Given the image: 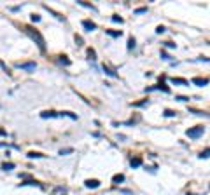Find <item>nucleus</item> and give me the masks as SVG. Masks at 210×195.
<instances>
[{
    "label": "nucleus",
    "mask_w": 210,
    "mask_h": 195,
    "mask_svg": "<svg viewBox=\"0 0 210 195\" xmlns=\"http://www.w3.org/2000/svg\"><path fill=\"white\" fill-rule=\"evenodd\" d=\"M163 115H165V117H175V115H177V112H173V110H165V112H163Z\"/></svg>",
    "instance_id": "obj_20"
},
{
    "label": "nucleus",
    "mask_w": 210,
    "mask_h": 195,
    "mask_svg": "<svg viewBox=\"0 0 210 195\" xmlns=\"http://www.w3.org/2000/svg\"><path fill=\"white\" fill-rule=\"evenodd\" d=\"M2 169H4V171H11V169H14V164H12V162H5V164L2 166Z\"/></svg>",
    "instance_id": "obj_17"
},
{
    "label": "nucleus",
    "mask_w": 210,
    "mask_h": 195,
    "mask_svg": "<svg viewBox=\"0 0 210 195\" xmlns=\"http://www.w3.org/2000/svg\"><path fill=\"white\" fill-rule=\"evenodd\" d=\"M159 89H161L163 92H166V94L170 92V89H168L163 82H159V84H158V85H154V87H147V89H145V92H151V91H159Z\"/></svg>",
    "instance_id": "obj_4"
},
{
    "label": "nucleus",
    "mask_w": 210,
    "mask_h": 195,
    "mask_svg": "<svg viewBox=\"0 0 210 195\" xmlns=\"http://www.w3.org/2000/svg\"><path fill=\"white\" fill-rule=\"evenodd\" d=\"M175 99H177V101H182V103H186V101H189V98H186V96H177Z\"/></svg>",
    "instance_id": "obj_27"
},
{
    "label": "nucleus",
    "mask_w": 210,
    "mask_h": 195,
    "mask_svg": "<svg viewBox=\"0 0 210 195\" xmlns=\"http://www.w3.org/2000/svg\"><path fill=\"white\" fill-rule=\"evenodd\" d=\"M144 105H149V101H147V99H144V101H137V103H131V106H144Z\"/></svg>",
    "instance_id": "obj_22"
},
{
    "label": "nucleus",
    "mask_w": 210,
    "mask_h": 195,
    "mask_svg": "<svg viewBox=\"0 0 210 195\" xmlns=\"http://www.w3.org/2000/svg\"><path fill=\"white\" fill-rule=\"evenodd\" d=\"M82 26H84L88 31H93V30H96V24H95L93 21H89V19H84V21H82Z\"/></svg>",
    "instance_id": "obj_6"
},
{
    "label": "nucleus",
    "mask_w": 210,
    "mask_h": 195,
    "mask_svg": "<svg viewBox=\"0 0 210 195\" xmlns=\"http://www.w3.org/2000/svg\"><path fill=\"white\" fill-rule=\"evenodd\" d=\"M189 112H191V113H195V115H203V117H209V119H210V113H205V112H200V110H193V108H189Z\"/></svg>",
    "instance_id": "obj_15"
},
{
    "label": "nucleus",
    "mask_w": 210,
    "mask_h": 195,
    "mask_svg": "<svg viewBox=\"0 0 210 195\" xmlns=\"http://www.w3.org/2000/svg\"><path fill=\"white\" fill-rule=\"evenodd\" d=\"M142 12H147V7H138V9L135 10V14H142Z\"/></svg>",
    "instance_id": "obj_25"
},
{
    "label": "nucleus",
    "mask_w": 210,
    "mask_h": 195,
    "mask_svg": "<svg viewBox=\"0 0 210 195\" xmlns=\"http://www.w3.org/2000/svg\"><path fill=\"white\" fill-rule=\"evenodd\" d=\"M135 47V38H130L128 40V49H133Z\"/></svg>",
    "instance_id": "obj_26"
},
{
    "label": "nucleus",
    "mask_w": 210,
    "mask_h": 195,
    "mask_svg": "<svg viewBox=\"0 0 210 195\" xmlns=\"http://www.w3.org/2000/svg\"><path fill=\"white\" fill-rule=\"evenodd\" d=\"M165 45H166V47H170V49H173V47H175V44H172V42H165Z\"/></svg>",
    "instance_id": "obj_31"
},
{
    "label": "nucleus",
    "mask_w": 210,
    "mask_h": 195,
    "mask_svg": "<svg viewBox=\"0 0 210 195\" xmlns=\"http://www.w3.org/2000/svg\"><path fill=\"white\" fill-rule=\"evenodd\" d=\"M112 21H114V23H123V17H119V16H112Z\"/></svg>",
    "instance_id": "obj_28"
},
{
    "label": "nucleus",
    "mask_w": 210,
    "mask_h": 195,
    "mask_svg": "<svg viewBox=\"0 0 210 195\" xmlns=\"http://www.w3.org/2000/svg\"><path fill=\"white\" fill-rule=\"evenodd\" d=\"M203 133H205V127H203V126H196V127H193V129H188V131H186V134H188L189 138H193V139L200 138Z\"/></svg>",
    "instance_id": "obj_2"
},
{
    "label": "nucleus",
    "mask_w": 210,
    "mask_h": 195,
    "mask_svg": "<svg viewBox=\"0 0 210 195\" xmlns=\"http://www.w3.org/2000/svg\"><path fill=\"white\" fill-rule=\"evenodd\" d=\"M191 84H195V85H198V87H203V85L209 84V80H207V78H202V77H195V78L191 80Z\"/></svg>",
    "instance_id": "obj_5"
},
{
    "label": "nucleus",
    "mask_w": 210,
    "mask_h": 195,
    "mask_svg": "<svg viewBox=\"0 0 210 195\" xmlns=\"http://www.w3.org/2000/svg\"><path fill=\"white\" fill-rule=\"evenodd\" d=\"M60 63L65 65V66H68V65H70V59H67V56H60Z\"/></svg>",
    "instance_id": "obj_19"
},
{
    "label": "nucleus",
    "mask_w": 210,
    "mask_h": 195,
    "mask_svg": "<svg viewBox=\"0 0 210 195\" xmlns=\"http://www.w3.org/2000/svg\"><path fill=\"white\" fill-rule=\"evenodd\" d=\"M156 33H165V26H158V28H156Z\"/></svg>",
    "instance_id": "obj_29"
},
{
    "label": "nucleus",
    "mask_w": 210,
    "mask_h": 195,
    "mask_svg": "<svg viewBox=\"0 0 210 195\" xmlns=\"http://www.w3.org/2000/svg\"><path fill=\"white\" fill-rule=\"evenodd\" d=\"M30 19H32V23H39V21H40V16H39V14H32Z\"/></svg>",
    "instance_id": "obj_24"
},
{
    "label": "nucleus",
    "mask_w": 210,
    "mask_h": 195,
    "mask_svg": "<svg viewBox=\"0 0 210 195\" xmlns=\"http://www.w3.org/2000/svg\"><path fill=\"white\" fill-rule=\"evenodd\" d=\"M130 166L135 169V167H140L142 166V157H133L131 160H130Z\"/></svg>",
    "instance_id": "obj_9"
},
{
    "label": "nucleus",
    "mask_w": 210,
    "mask_h": 195,
    "mask_svg": "<svg viewBox=\"0 0 210 195\" xmlns=\"http://www.w3.org/2000/svg\"><path fill=\"white\" fill-rule=\"evenodd\" d=\"M107 35H110V37L117 38V37H121V35H123V31H121V30H119V31H114V30H107Z\"/></svg>",
    "instance_id": "obj_14"
},
{
    "label": "nucleus",
    "mask_w": 210,
    "mask_h": 195,
    "mask_svg": "<svg viewBox=\"0 0 210 195\" xmlns=\"http://www.w3.org/2000/svg\"><path fill=\"white\" fill-rule=\"evenodd\" d=\"M26 157H28V159H42V157H46V155H42V153H39V152H30Z\"/></svg>",
    "instance_id": "obj_13"
},
{
    "label": "nucleus",
    "mask_w": 210,
    "mask_h": 195,
    "mask_svg": "<svg viewBox=\"0 0 210 195\" xmlns=\"http://www.w3.org/2000/svg\"><path fill=\"white\" fill-rule=\"evenodd\" d=\"M210 157V148H207V150H203L202 153H200V159H209Z\"/></svg>",
    "instance_id": "obj_18"
},
{
    "label": "nucleus",
    "mask_w": 210,
    "mask_h": 195,
    "mask_svg": "<svg viewBox=\"0 0 210 195\" xmlns=\"http://www.w3.org/2000/svg\"><path fill=\"white\" fill-rule=\"evenodd\" d=\"M124 181V174H116L114 178H112V183L114 185H119V183H123Z\"/></svg>",
    "instance_id": "obj_11"
},
{
    "label": "nucleus",
    "mask_w": 210,
    "mask_h": 195,
    "mask_svg": "<svg viewBox=\"0 0 210 195\" xmlns=\"http://www.w3.org/2000/svg\"><path fill=\"white\" fill-rule=\"evenodd\" d=\"M4 146H11V145H7V143L4 141V143H0V148H4Z\"/></svg>",
    "instance_id": "obj_33"
},
{
    "label": "nucleus",
    "mask_w": 210,
    "mask_h": 195,
    "mask_svg": "<svg viewBox=\"0 0 210 195\" xmlns=\"http://www.w3.org/2000/svg\"><path fill=\"white\" fill-rule=\"evenodd\" d=\"M72 152H74V148H65V150H60V155H68Z\"/></svg>",
    "instance_id": "obj_23"
},
{
    "label": "nucleus",
    "mask_w": 210,
    "mask_h": 195,
    "mask_svg": "<svg viewBox=\"0 0 210 195\" xmlns=\"http://www.w3.org/2000/svg\"><path fill=\"white\" fill-rule=\"evenodd\" d=\"M25 31L32 37V40H35L37 42V45H39V49L44 52L46 51V42H44V38H42V35L39 33V31H35V30H32V28H28V26H25Z\"/></svg>",
    "instance_id": "obj_1"
},
{
    "label": "nucleus",
    "mask_w": 210,
    "mask_h": 195,
    "mask_svg": "<svg viewBox=\"0 0 210 195\" xmlns=\"http://www.w3.org/2000/svg\"><path fill=\"white\" fill-rule=\"evenodd\" d=\"M40 117L42 119H53V117H60V113H56V112H42Z\"/></svg>",
    "instance_id": "obj_10"
},
{
    "label": "nucleus",
    "mask_w": 210,
    "mask_h": 195,
    "mask_svg": "<svg viewBox=\"0 0 210 195\" xmlns=\"http://www.w3.org/2000/svg\"><path fill=\"white\" fill-rule=\"evenodd\" d=\"M88 56H89V59H93V61L96 59V52H95L93 49H88Z\"/></svg>",
    "instance_id": "obj_21"
},
{
    "label": "nucleus",
    "mask_w": 210,
    "mask_h": 195,
    "mask_svg": "<svg viewBox=\"0 0 210 195\" xmlns=\"http://www.w3.org/2000/svg\"><path fill=\"white\" fill-rule=\"evenodd\" d=\"M103 71H105V73L109 75V77H112V78H116V77H117V75H116V73H114V71H112L110 68H107V66H103Z\"/></svg>",
    "instance_id": "obj_16"
},
{
    "label": "nucleus",
    "mask_w": 210,
    "mask_h": 195,
    "mask_svg": "<svg viewBox=\"0 0 210 195\" xmlns=\"http://www.w3.org/2000/svg\"><path fill=\"white\" fill-rule=\"evenodd\" d=\"M170 82H172V84H175V85H189V82H188L186 78H179V77L170 78Z\"/></svg>",
    "instance_id": "obj_7"
},
{
    "label": "nucleus",
    "mask_w": 210,
    "mask_h": 195,
    "mask_svg": "<svg viewBox=\"0 0 210 195\" xmlns=\"http://www.w3.org/2000/svg\"><path fill=\"white\" fill-rule=\"evenodd\" d=\"M196 61H210V58H198Z\"/></svg>",
    "instance_id": "obj_32"
},
{
    "label": "nucleus",
    "mask_w": 210,
    "mask_h": 195,
    "mask_svg": "<svg viewBox=\"0 0 210 195\" xmlns=\"http://www.w3.org/2000/svg\"><path fill=\"white\" fill-rule=\"evenodd\" d=\"M161 58H163V59H166V61H170V56H168L166 52H161Z\"/></svg>",
    "instance_id": "obj_30"
},
{
    "label": "nucleus",
    "mask_w": 210,
    "mask_h": 195,
    "mask_svg": "<svg viewBox=\"0 0 210 195\" xmlns=\"http://www.w3.org/2000/svg\"><path fill=\"white\" fill-rule=\"evenodd\" d=\"M16 68H21V70H25V71H33V70L37 68V65H35L33 61H28V63H18Z\"/></svg>",
    "instance_id": "obj_3"
},
{
    "label": "nucleus",
    "mask_w": 210,
    "mask_h": 195,
    "mask_svg": "<svg viewBox=\"0 0 210 195\" xmlns=\"http://www.w3.org/2000/svg\"><path fill=\"white\" fill-rule=\"evenodd\" d=\"M84 185H86V188H98V187H100V181H98V180H86Z\"/></svg>",
    "instance_id": "obj_8"
},
{
    "label": "nucleus",
    "mask_w": 210,
    "mask_h": 195,
    "mask_svg": "<svg viewBox=\"0 0 210 195\" xmlns=\"http://www.w3.org/2000/svg\"><path fill=\"white\" fill-rule=\"evenodd\" d=\"M26 185H32V187H39V188H42V185H40V183H37V181H33V180L25 181V183H19V187H26Z\"/></svg>",
    "instance_id": "obj_12"
}]
</instances>
